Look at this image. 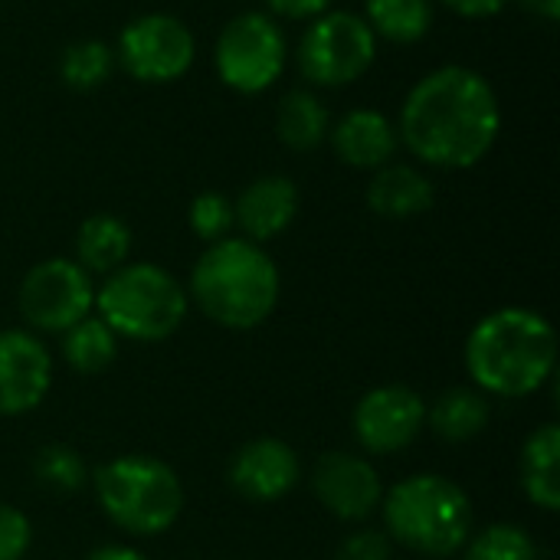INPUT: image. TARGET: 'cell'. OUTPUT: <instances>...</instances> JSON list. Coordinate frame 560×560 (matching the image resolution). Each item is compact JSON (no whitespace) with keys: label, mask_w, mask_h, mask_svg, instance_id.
I'll list each match as a JSON object with an SVG mask.
<instances>
[{"label":"cell","mask_w":560,"mask_h":560,"mask_svg":"<svg viewBox=\"0 0 560 560\" xmlns=\"http://www.w3.org/2000/svg\"><path fill=\"white\" fill-rule=\"evenodd\" d=\"M312 492L335 518L368 522L381 509L384 482L371 459L345 450H331L318 456L312 469Z\"/></svg>","instance_id":"cell-12"},{"label":"cell","mask_w":560,"mask_h":560,"mask_svg":"<svg viewBox=\"0 0 560 560\" xmlns=\"http://www.w3.org/2000/svg\"><path fill=\"white\" fill-rule=\"evenodd\" d=\"M555 368L558 335L535 308H495L466 338V371L486 397H532L555 377Z\"/></svg>","instance_id":"cell-2"},{"label":"cell","mask_w":560,"mask_h":560,"mask_svg":"<svg viewBox=\"0 0 560 560\" xmlns=\"http://www.w3.org/2000/svg\"><path fill=\"white\" fill-rule=\"evenodd\" d=\"M522 489L532 505L545 512L560 509V427L545 423L535 433H528L518 459Z\"/></svg>","instance_id":"cell-18"},{"label":"cell","mask_w":560,"mask_h":560,"mask_svg":"<svg viewBox=\"0 0 560 560\" xmlns=\"http://www.w3.org/2000/svg\"><path fill=\"white\" fill-rule=\"evenodd\" d=\"M502 105L492 82L469 66H440L417 79L400 105L404 148L440 171L476 167L499 141Z\"/></svg>","instance_id":"cell-1"},{"label":"cell","mask_w":560,"mask_h":560,"mask_svg":"<svg viewBox=\"0 0 560 560\" xmlns=\"http://www.w3.org/2000/svg\"><path fill=\"white\" fill-rule=\"evenodd\" d=\"M282 279L272 256L243 236L210 243L190 269L187 299L220 328L253 331L279 305Z\"/></svg>","instance_id":"cell-3"},{"label":"cell","mask_w":560,"mask_h":560,"mask_svg":"<svg viewBox=\"0 0 560 560\" xmlns=\"http://www.w3.org/2000/svg\"><path fill=\"white\" fill-rule=\"evenodd\" d=\"M331 131V115L308 89H292L276 108V135L292 151H315Z\"/></svg>","instance_id":"cell-21"},{"label":"cell","mask_w":560,"mask_h":560,"mask_svg":"<svg viewBox=\"0 0 560 560\" xmlns=\"http://www.w3.org/2000/svg\"><path fill=\"white\" fill-rule=\"evenodd\" d=\"M115 69V52L102 39H75L62 49L59 75L75 92H92L108 82Z\"/></svg>","instance_id":"cell-25"},{"label":"cell","mask_w":560,"mask_h":560,"mask_svg":"<svg viewBox=\"0 0 560 560\" xmlns=\"http://www.w3.org/2000/svg\"><path fill=\"white\" fill-rule=\"evenodd\" d=\"M92 492L105 518L131 538H158L184 512V482L158 456L125 453L92 472Z\"/></svg>","instance_id":"cell-5"},{"label":"cell","mask_w":560,"mask_h":560,"mask_svg":"<svg viewBox=\"0 0 560 560\" xmlns=\"http://www.w3.org/2000/svg\"><path fill=\"white\" fill-rule=\"evenodd\" d=\"M463 560H538V545L535 538L512 522L489 525L482 532H472Z\"/></svg>","instance_id":"cell-26"},{"label":"cell","mask_w":560,"mask_h":560,"mask_svg":"<svg viewBox=\"0 0 560 560\" xmlns=\"http://www.w3.org/2000/svg\"><path fill=\"white\" fill-rule=\"evenodd\" d=\"M187 220H190V230L210 246V243H220L233 233L236 226V217H233V200L217 194V190H203L190 200V210H187Z\"/></svg>","instance_id":"cell-27"},{"label":"cell","mask_w":560,"mask_h":560,"mask_svg":"<svg viewBox=\"0 0 560 560\" xmlns=\"http://www.w3.org/2000/svg\"><path fill=\"white\" fill-rule=\"evenodd\" d=\"M131 253V230L115 213H92L75 230V262L92 276H108L128 262Z\"/></svg>","instance_id":"cell-19"},{"label":"cell","mask_w":560,"mask_h":560,"mask_svg":"<svg viewBox=\"0 0 560 560\" xmlns=\"http://www.w3.org/2000/svg\"><path fill=\"white\" fill-rule=\"evenodd\" d=\"M115 62L148 85H167L190 72L197 59V39L180 16L141 13L128 20L115 43Z\"/></svg>","instance_id":"cell-9"},{"label":"cell","mask_w":560,"mask_h":560,"mask_svg":"<svg viewBox=\"0 0 560 560\" xmlns=\"http://www.w3.org/2000/svg\"><path fill=\"white\" fill-rule=\"evenodd\" d=\"M394 558V541L387 538V532L377 528H361L354 535H348L338 545L335 560H390Z\"/></svg>","instance_id":"cell-29"},{"label":"cell","mask_w":560,"mask_h":560,"mask_svg":"<svg viewBox=\"0 0 560 560\" xmlns=\"http://www.w3.org/2000/svg\"><path fill=\"white\" fill-rule=\"evenodd\" d=\"M489 397L472 387H453L427 407L430 430L446 443H469L489 427Z\"/></svg>","instance_id":"cell-20"},{"label":"cell","mask_w":560,"mask_h":560,"mask_svg":"<svg viewBox=\"0 0 560 560\" xmlns=\"http://www.w3.org/2000/svg\"><path fill=\"white\" fill-rule=\"evenodd\" d=\"M236 230L249 243H269L282 236L299 217V187L285 174H262L233 200Z\"/></svg>","instance_id":"cell-15"},{"label":"cell","mask_w":560,"mask_h":560,"mask_svg":"<svg viewBox=\"0 0 560 560\" xmlns=\"http://www.w3.org/2000/svg\"><path fill=\"white\" fill-rule=\"evenodd\" d=\"M95 312L115 338L158 345L177 335L190 312V299L158 262H125L95 289Z\"/></svg>","instance_id":"cell-6"},{"label":"cell","mask_w":560,"mask_h":560,"mask_svg":"<svg viewBox=\"0 0 560 560\" xmlns=\"http://www.w3.org/2000/svg\"><path fill=\"white\" fill-rule=\"evenodd\" d=\"M354 440L371 456H394L417 443L427 430V400L404 384H381L368 390L351 413Z\"/></svg>","instance_id":"cell-11"},{"label":"cell","mask_w":560,"mask_h":560,"mask_svg":"<svg viewBox=\"0 0 560 560\" xmlns=\"http://www.w3.org/2000/svg\"><path fill=\"white\" fill-rule=\"evenodd\" d=\"M52 387V354L26 328L0 331V417L33 413Z\"/></svg>","instance_id":"cell-13"},{"label":"cell","mask_w":560,"mask_h":560,"mask_svg":"<svg viewBox=\"0 0 560 560\" xmlns=\"http://www.w3.org/2000/svg\"><path fill=\"white\" fill-rule=\"evenodd\" d=\"M20 315L33 331L62 335L95 308L92 276L75 259H43L20 282Z\"/></svg>","instance_id":"cell-10"},{"label":"cell","mask_w":560,"mask_h":560,"mask_svg":"<svg viewBox=\"0 0 560 560\" xmlns=\"http://www.w3.org/2000/svg\"><path fill=\"white\" fill-rule=\"evenodd\" d=\"M33 545V525L16 509L0 502V560H23Z\"/></svg>","instance_id":"cell-28"},{"label":"cell","mask_w":560,"mask_h":560,"mask_svg":"<svg viewBox=\"0 0 560 560\" xmlns=\"http://www.w3.org/2000/svg\"><path fill=\"white\" fill-rule=\"evenodd\" d=\"M302 479V463L299 453L276 436H259L249 440L246 446L236 450L226 469L230 489L253 502V505H272L282 502Z\"/></svg>","instance_id":"cell-14"},{"label":"cell","mask_w":560,"mask_h":560,"mask_svg":"<svg viewBox=\"0 0 560 560\" xmlns=\"http://www.w3.org/2000/svg\"><path fill=\"white\" fill-rule=\"evenodd\" d=\"M262 3L269 7V16H282L295 23H308L331 7V0H262Z\"/></svg>","instance_id":"cell-30"},{"label":"cell","mask_w":560,"mask_h":560,"mask_svg":"<svg viewBox=\"0 0 560 560\" xmlns=\"http://www.w3.org/2000/svg\"><path fill=\"white\" fill-rule=\"evenodd\" d=\"M33 479L52 495H75L89 482V466L79 450L66 443H46L33 456Z\"/></svg>","instance_id":"cell-24"},{"label":"cell","mask_w":560,"mask_h":560,"mask_svg":"<svg viewBox=\"0 0 560 560\" xmlns=\"http://www.w3.org/2000/svg\"><path fill=\"white\" fill-rule=\"evenodd\" d=\"M518 3L545 23H555L560 16V0H518Z\"/></svg>","instance_id":"cell-33"},{"label":"cell","mask_w":560,"mask_h":560,"mask_svg":"<svg viewBox=\"0 0 560 560\" xmlns=\"http://www.w3.org/2000/svg\"><path fill=\"white\" fill-rule=\"evenodd\" d=\"M436 0H364V20L387 43H420L433 26Z\"/></svg>","instance_id":"cell-22"},{"label":"cell","mask_w":560,"mask_h":560,"mask_svg":"<svg viewBox=\"0 0 560 560\" xmlns=\"http://www.w3.org/2000/svg\"><path fill=\"white\" fill-rule=\"evenodd\" d=\"M433 200H436L433 180L410 164L390 161V164L377 167L374 177L368 180V207L387 220L420 217L433 207Z\"/></svg>","instance_id":"cell-17"},{"label":"cell","mask_w":560,"mask_h":560,"mask_svg":"<svg viewBox=\"0 0 560 560\" xmlns=\"http://www.w3.org/2000/svg\"><path fill=\"white\" fill-rule=\"evenodd\" d=\"M440 3H443L446 10L466 16V20H489V16H495V13H502L509 0H440Z\"/></svg>","instance_id":"cell-31"},{"label":"cell","mask_w":560,"mask_h":560,"mask_svg":"<svg viewBox=\"0 0 560 560\" xmlns=\"http://www.w3.org/2000/svg\"><path fill=\"white\" fill-rule=\"evenodd\" d=\"M289 62V39L276 16L266 10L236 13L217 36L213 66L226 89L240 95H259L279 82Z\"/></svg>","instance_id":"cell-8"},{"label":"cell","mask_w":560,"mask_h":560,"mask_svg":"<svg viewBox=\"0 0 560 560\" xmlns=\"http://www.w3.org/2000/svg\"><path fill=\"white\" fill-rule=\"evenodd\" d=\"M384 532L423 558H453L476 532L472 499L459 482L440 472H417L400 479L381 499Z\"/></svg>","instance_id":"cell-4"},{"label":"cell","mask_w":560,"mask_h":560,"mask_svg":"<svg viewBox=\"0 0 560 560\" xmlns=\"http://www.w3.org/2000/svg\"><path fill=\"white\" fill-rule=\"evenodd\" d=\"M328 138H331L338 161L358 171H377L390 164L400 148L397 125L384 112H374V108H351L331 125Z\"/></svg>","instance_id":"cell-16"},{"label":"cell","mask_w":560,"mask_h":560,"mask_svg":"<svg viewBox=\"0 0 560 560\" xmlns=\"http://www.w3.org/2000/svg\"><path fill=\"white\" fill-rule=\"evenodd\" d=\"M62 358L75 374H102L118 358V338L98 315H89L69 331H62Z\"/></svg>","instance_id":"cell-23"},{"label":"cell","mask_w":560,"mask_h":560,"mask_svg":"<svg viewBox=\"0 0 560 560\" xmlns=\"http://www.w3.org/2000/svg\"><path fill=\"white\" fill-rule=\"evenodd\" d=\"M85 560H148L138 548L131 545H102L92 555H85Z\"/></svg>","instance_id":"cell-32"},{"label":"cell","mask_w":560,"mask_h":560,"mask_svg":"<svg viewBox=\"0 0 560 560\" xmlns=\"http://www.w3.org/2000/svg\"><path fill=\"white\" fill-rule=\"evenodd\" d=\"M377 59V36L364 16L351 10H325L308 20L295 62L305 82L322 89H341L358 82Z\"/></svg>","instance_id":"cell-7"}]
</instances>
